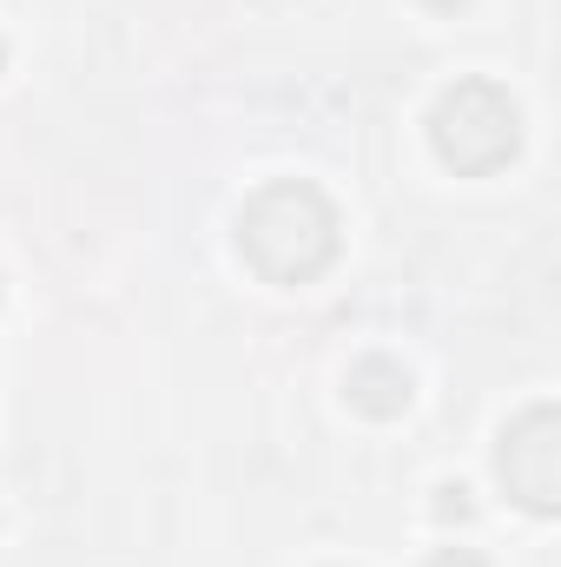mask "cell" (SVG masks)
<instances>
[{
    "label": "cell",
    "instance_id": "6da1fadb",
    "mask_svg": "<svg viewBox=\"0 0 561 567\" xmlns=\"http://www.w3.org/2000/svg\"><path fill=\"white\" fill-rule=\"evenodd\" d=\"M238 251L265 284H310L337 258V212L317 185L278 178L245 198L238 212Z\"/></svg>",
    "mask_w": 561,
    "mask_h": 567
},
{
    "label": "cell",
    "instance_id": "7a4b0ae2",
    "mask_svg": "<svg viewBox=\"0 0 561 567\" xmlns=\"http://www.w3.org/2000/svg\"><path fill=\"white\" fill-rule=\"evenodd\" d=\"M429 140H436V158L462 178H482L496 165L516 158L522 145V113L516 100L496 86V80H462L436 100V120H429Z\"/></svg>",
    "mask_w": 561,
    "mask_h": 567
},
{
    "label": "cell",
    "instance_id": "3957f363",
    "mask_svg": "<svg viewBox=\"0 0 561 567\" xmlns=\"http://www.w3.org/2000/svg\"><path fill=\"white\" fill-rule=\"evenodd\" d=\"M496 475H502V488L522 508L555 515V502H561V416H555V403H536V410H522L516 423L502 429Z\"/></svg>",
    "mask_w": 561,
    "mask_h": 567
},
{
    "label": "cell",
    "instance_id": "277c9868",
    "mask_svg": "<svg viewBox=\"0 0 561 567\" xmlns=\"http://www.w3.org/2000/svg\"><path fill=\"white\" fill-rule=\"evenodd\" d=\"M344 396H350V410H364V416L390 423V416H404V410H410V370H404L397 357H364V363H350Z\"/></svg>",
    "mask_w": 561,
    "mask_h": 567
},
{
    "label": "cell",
    "instance_id": "5b68a950",
    "mask_svg": "<svg viewBox=\"0 0 561 567\" xmlns=\"http://www.w3.org/2000/svg\"><path fill=\"white\" fill-rule=\"evenodd\" d=\"M429 567H489V561H482L476 548H436V555H429Z\"/></svg>",
    "mask_w": 561,
    "mask_h": 567
},
{
    "label": "cell",
    "instance_id": "8992f818",
    "mask_svg": "<svg viewBox=\"0 0 561 567\" xmlns=\"http://www.w3.org/2000/svg\"><path fill=\"white\" fill-rule=\"evenodd\" d=\"M436 7H462V0H436Z\"/></svg>",
    "mask_w": 561,
    "mask_h": 567
},
{
    "label": "cell",
    "instance_id": "52a82bcc",
    "mask_svg": "<svg viewBox=\"0 0 561 567\" xmlns=\"http://www.w3.org/2000/svg\"><path fill=\"white\" fill-rule=\"evenodd\" d=\"M0 66H7V40H0Z\"/></svg>",
    "mask_w": 561,
    "mask_h": 567
}]
</instances>
